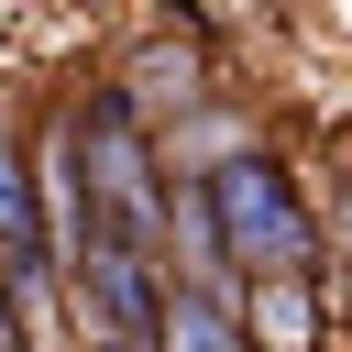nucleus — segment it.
<instances>
[{
  "instance_id": "nucleus-4",
  "label": "nucleus",
  "mask_w": 352,
  "mask_h": 352,
  "mask_svg": "<svg viewBox=\"0 0 352 352\" xmlns=\"http://www.w3.org/2000/svg\"><path fill=\"white\" fill-rule=\"evenodd\" d=\"M165 352H253L242 297H198V286H176V297H165Z\"/></svg>"
},
{
  "instance_id": "nucleus-5",
  "label": "nucleus",
  "mask_w": 352,
  "mask_h": 352,
  "mask_svg": "<svg viewBox=\"0 0 352 352\" xmlns=\"http://www.w3.org/2000/svg\"><path fill=\"white\" fill-rule=\"evenodd\" d=\"M319 220H330V253L352 264V143H330V165H319Z\"/></svg>"
},
{
  "instance_id": "nucleus-3",
  "label": "nucleus",
  "mask_w": 352,
  "mask_h": 352,
  "mask_svg": "<svg viewBox=\"0 0 352 352\" xmlns=\"http://www.w3.org/2000/svg\"><path fill=\"white\" fill-rule=\"evenodd\" d=\"M242 330H253V352H330L341 297H330V275H264V286H242Z\"/></svg>"
},
{
  "instance_id": "nucleus-1",
  "label": "nucleus",
  "mask_w": 352,
  "mask_h": 352,
  "mask_svg": "<svg viewBox=\"0 0 352 352\" xmlns=\"http://www.w3.org/2000/svg\"><path fill=\"white\" fill-rule=\"evenodd\" d=\"M209 209H220V242H231V275L242 286H264V275H330L319 187L275 143H242L231 165H209Z\"/></svg>"
},
{
  "instance_id": "nucleus-2",
  "label": "nucleus",
  "mask_w": 352,
  "mask_h": 352,
  "mask_svg": "<svg viewBox=\"0 0 352 352\" xmlns=\"http://www.w3.org/2000/svg\"><path fill=\"white\" fill-rule=\"evenodd\" d=\"M0 275H11V297H22V330L44 319V308H66V286H55V242H44V187H33V143L0 121Z\"/></svg>"
},
{
  "instance_id": "nucleus-6",
  "label": "nucleus",
  "mask_w": 352,
  "mask_h": 352,
  "mask_svg": "<svg viewBox=\"0 0 352 352\" xmlns=\"http://www.w3.org/2000/svg\"><path fill=\"white\" fill-rule=\"evenodd\" d=\"M0 352H33V330H22V297H11V275H0Z\"/></svg>"
}]
</instances>
